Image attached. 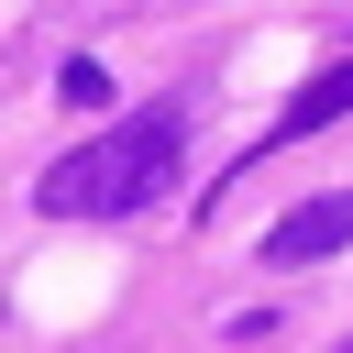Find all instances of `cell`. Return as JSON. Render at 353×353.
Here are the masks:
<instances>
[{
  "instance_id": "1",
  "label": "cell",
  "mask_w": 353,
  "mask_h": 353,
  "mask_svg": "<svg viewBox=\"0 0 353 353\" xmlns=\"http://www.w3.org/2000/svg\"><path fill=\"white\" fill-rule=\"evenodd\" d=\"M176 154H188V110L154 99V110L88 132L77 154H55V165L33 176V210H44V221H121V210H143V199L176 188Z\"/></svg>"
},
{
  "instance_id": "2",
  "label": "cell",
  "mask_w": 353,
  "mask_h": 353,
  "mask_svg": "<svg viewBox=\"0 0 353 353\" xmlns=\"http://www.w3.org/2000/svg\"><path fill=\"white\" fill-rule=\"evenodd\" d=\"M353 243V188H320V199H298L276 232H265V265H320V254H342Z\"/></svg>"
},
{
  "instance_id": "3",
  "label": "cell",
  "mask_w": 353,
  "mask_h": 353,
  "mask_svg": "<svg viewBox=\"0 0 353 353\" xmlns=\"http://www.w3.org/2000/svg\"><path fill=\"white\" fill-rule=\"evenodd\" d=\"M342 110H353V55H342V66H320V77L276 110V132H265V143H298V132H320V121H342Z\"/></svg>"
},
{
  "instance_id": "4",
  "label": "cell",
  "mask_w": 353,
  "mask_h": 353,
  "mask_svg": "<svg viewBox=\"0 0 353 353\" xmlns=\"http://www.w3.org/2000/svg\"><path fill=\"white\" fill-rule=\"evenodd\" d=\"M55 99H77V110H99V99H110V77H99V66H88V55H77V66H66V77H55Z\"/></svg>"
}]
</instances>
